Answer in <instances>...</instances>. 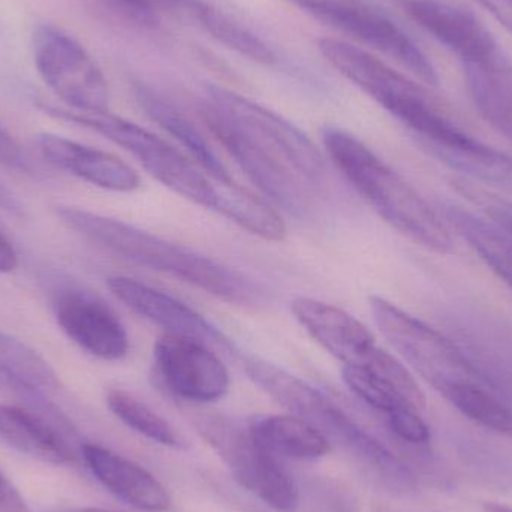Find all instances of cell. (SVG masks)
I'll use <instances>...</instances> for the list:
<instances>
[{
    "instance_id": "1",
    "label": "cell",
    "mask_w": 512,
    "mask_h": 512,
    "mask_svg": "<svg viewBox=\"0 0 512 512\" xmlns=\"http://www.w3.org/2000/svg\"><path fill=\"white\" fill-rule=\"evenodd\" d=\"M54 213L69 230L134 264L176 277L234 306L264 303V291L252 277L218 259L89 210L57 206Z\"/></svg>"
},
{
    "instance_id": "2",
    "label": "cell",
    "mask_w": 512,
    "mask_h": 512,
    "mask_svg": "<svg viewBox=\"0 0 512 512\" xmlns=\"http://www.w3.org/2000/svg\"><path fill=\"white\" fill-rule=\"evenodd\" d=\"M243 369L271 399L316 427L331 445H340L382 486L399 493L415 489L411 471L318 388L261 358H246Z\"/></svg>"
},
{
    "instance_id": "3",
    "label": "cell",
    "mask_w": 512,
    "mask_h": 512,
    "mask_svg": "<svg viewBox=\"0 0 512 512\" xmlns=\"http://www.w3.org/2000/svg\"><path fill=\"white\" fill-rule=\"evenodd\" d=\"M322 143L337 170L394 230L429 251H453L450 231L435 210L363 141L330 126L322 132Z\"/></svg>"
},
{
    "instance_id": "4",
    "label": "cell",
    "mask_w": 512,
    "mask_h": 512,
    "mask_svg": "<svg viewBox=\"0 0 512 512\" xmlns=\"http://www.w3.org/2000/svg\"><path fill=\"white\" fill-rule=\"evenodd\" d=\"M318 48L346 80L412 131L418 143L447 144L468 137L423 84L391 68L369 50L337 38L319 39Z\"/></svg>"
},
{
    "instance_id": "5",
    "label": "cell",
    "mask_w": 512,
    "mask_h": 512,
    "mask_svg": "<svg viewBox=\"0 0 512 512\" xmlns=\"http://www.w3.org/2000/svg\"><path fill=\"white\" fill-rule=\"evenodd\" d=\"M39 107L56 119L72 122L90 129L110 140L116 146L131 153L141 167L159 183L176 192L180 197L215 212L219 198V182L204 173L197 162L191 161L185 153L159 135L147 131L137 123L123 117L102 113H81L65 107L51 104H39Z\"/></svg>"
},
{
    "instance_id": "6",
    "label": "cell",
    "mask_w": 512,
    "mask_h": 512,
    "mask_svg": "<svg viewBox=\"0 0 512 512\" xmlns=\"http://www.w3.org/2000/svg\"><path fill=\"white\" fill-rule=\"evenodd\" d=\"M292 315L309 336L343 366L363 367L387 379L415 411L426 408V396L408 367L376 343L373 334L355 316L334 304L298 297Z\"/></svg>"
},
{
    "instance_id": "7",
    "label": "cell",
    "mask_w": 512,
    "mask_h": 512,
    "mask_svg": "<svg viewBox=\"0 0 512 512\" xmlns=\"http://www.w3.org/2000/svg\"><path fill=\"white\" fill-rule=\"evenodd\" d=\"M201 107L230 123L313 188L324 183L327 177L325 156L303 131L279 114L219 86L207 87Z\"/></svg>"
},
{
    "instance_id": "8",
    "label": "cell",
    "mask_w": 512,
    "mask_h": 512,
    "mask_svg": "<svg viewBox=\"0 0 512 512\" xmlns=\"http://www.w3.org/2000/svg\"><path fill=\"white\" fill-rule=\"evenodd\" d=\"M379 331L403 361L444 394L457 384H480L477 370L447 337L385 298H369Z\"/></svg>"
},
{
    "instance_id": "9",
    "label": "cell",
    "mask_w": 512,
    "mask_h": 512,
    "mask_svg": "<svg viewBox=\"0 0 512 512\" xmlns=\"http://www.w3.org/2000/svg\"><path fill=\"white\" fill-rule=\"evenodd\" d=\"M197 427L240 486L273 510L291 512L297 508L294 478L277 457L252 438L249 429L221 415H207L198 420Z\"/></svg>"
},
{
    "instance_id": "10",
    "label": "cell",
    "mask_w": 512,
    "mask_h": 512,
    "mask_svg": "<svg viewBox=\"0 0 512 512\" xmlns=\"http://www.w3.org/2000/svg\"><path fill=\"white\" fill-rule=\"evenodd\" d=\"M325 26L337 30L358 44L390 57L418 80L438 86L439 77L429 57L408 33L384 11L363 0H288Z\"/></svg>"
},
{
    "instance_id": "11",
    "label": "cell",
    "mask_w": 512,
    "mask_h": 512,
    "mask_svg": "<svg viewBox=\"0 0 512 512\" xmlns=\"http://www.w3.org/2000/svg\"><path fill=\"white\" fill-rule=\"evenodd\" d=\"M33 62L48 89L81 113H102L110 107V89L98 63L68 33L51 24L36 27Z\"/></svg>"
},
{
    "instance_id": "12",
    "label": "cell",
    "mask_w": 512,
    "mask_h": 512,
    "mask_svg": "<svg viewBox=\"0 0 512 512\" xmlns=\"http://www.w3.org/2000/svg\"><path fill=\"white\" fill-rule=\"evenodd\" d=\"M200 114L213 137L271 204L297 218L309 213L312 185L212 111L201 107Z\"/></svg>"
},
{
    "instance_id": "13",
    "label": "cell",
    "mask_w": 512,
    "mask_h": 512,
    "mask_svg": "<svg viewBox=\"0 0 512 512\" xmlns=\"http://www.w3.org/2000/svg\"><path fill=\"white\" fill-rule=\"evenodd\" d=\"M153 358L162 387L186 402H218L230 390L227 367L200 340L164 333L156 340Z\"/></svg>"
},
{
    "instance_id": "14",
    "label": "cell",
    "mask_w": 512,
    "mask_h": 512,
    "mask_svg": "<svg viewBox=\"0 0 512 512\" xmlns=\"http://www.w3.org/2000/svg\"><path fill=\"white\" fill-rule=\"evenodd\" d=\"M53 309L63 333L87 354L105 361H120L129 354L125 324L98 295L65 289L57 294Z\"/></svg>"
},
{
    "instance_id": "15",
    "label": "cell",
    "mask_w": 512,
    "mask_h": 512,
    "mask_svg": "<svg viewBox=\"0 0 512 512\" xmlns=\"http://www.w3.org/2000/svg\"><path fill=\"white\" fill-rule=\"evenodd\" d=\"M107 286L120 303L165 333L192 337L236 354V345L230 337L179 298L132 277H108Z\"/></svg>"
},
{
    "instance_id": "16",
    "label": "cell",
    "mask_w": 512,
    "mask_h": 512,
    "mask_svg": "<svg viewBox=\"0 0 512 512\" xmlns=\"http://www.w3.org/2000/svg\"><path fill=\"white\" fill-rule=\"evenodd\" d=\"M173 8L179 9L219 44L236 51L240 56L295 80L315 83V77L306 66L303 68L300 62L292 60L270 39L264 38L261 33L255 32L236 15L216 3L210 0H173Z\"/></svg>"
},
{
    "instance_id": "17",
    "label": "cell",
    "mask_w": 512,
    "mask_h": 512,
    "mask_svg": "<svg viewBox=\"0 0 512 512\" xmlns=\"http://www.w3.org/2000/svg\"><path fill=\"white\" fill-rule=\"evenodd\" d=\"M405 15L460 62L483 59L499 50L492 33L469 12L441 0H396Z\"/></svg>"
},
{
    "instance_id": "18",
    "label": "cell",
    "mask_w": 512,
    "mask_h": 512,
    "mask_svg": "<svg viewBox=\"0 0 512 512\" xmlns=\"http://www.w3.org/2000/svg\"><path fill=\"white\" fill-rule=\"evenodd\" d=\"M81 459L93 477L129 507L144 512L170 510L171 496L164 484L138 463L90 442L81 445Z\"/></svg>"
},
{
    "instance_id": "19",
    "label": "cell",
    "mask_w": 512,
    "mask_h": 512,
    "mask_svg": "<svg viewBox=\"0 0 512 512\" xmlns=\"http://www.w3.org/2000/svg\"><path fill=\"white\" fill-rule=\"evenodd\" d=\"M42 156L54 167L113 192L137 191L141 177L116 155L56 134L38 135Z\"/></svg>"
},
{
    "instance_id": "20",
    "label": "cell",
    "mask_w": 512,
    "mask_h": 512,
    "mask_svg": "<svg viewBox=\"0 0 512 512\" xmlns=\"http://www.w3.org/2000/svg\"><path fill=\"white\" fill-rule=\"evenodd\" d=\"M77 439L38 412L0 405V441L24 456L48 465L74 466L81 456Z\"/></svg>"
},
{
    "instance_id": "21",
    "label": "cell",
    "mask_w": 512,
    "mask_h": 512,
    "mask_svg": "<svg viewBox=\"0 0 512 512\" xmlns=\"http://www.w3.org/2000/svg\"><path fill=\"white\" fill-rule=\"evenodd\" d=\"M132 93L141 110L153 122L158 123L167 134H170L188 152V155H191L192 161L197 162L204 173L209 174L219 183L234 182V177L231 176L227 165L210 146L203 132L176 105L171 104L158 90L147 84L135 83Z\"/></svg>"
},
{
    "instance_id": "22",
    "label": "cell",
    "mask_w": 512,
    "mask_h": 512,
    "mask_svg": "<svg viewBox=\"0 0 512 512\" xmlns=\"http://www.w3.org/2000/svg\"><path fill=\"white\" fill-rule=\"evenodd\" d=\"M466 86L480 116L512 140V63L501 50L462 63Z\"/></svg>"
},
{
    "instance_id": "23",
    "label": "cell",
    "mask_w": 512,
    "mask_h": 512,
    "mask_svg": "<svg viewBox=\"0 0 512 512\" xmlns=\"http://www.w3.org/2000/svg\"><path fill=\"white\" fill-rule=\"evenodd\" d=\"M252 438L277 459L318 460L331 442L312 424L295 415H256L249 421Z\"/></svg>"
},
{
    "instance_id": "24",
    "label": "cell",
    "mask_w": 512,
    "mask_h": 512,
    "mask_svg": "<svg viewBox=\"0 0 512 512\" xmlns=\"http://www.w3.org/2000/svg\"><path fill=\"white\" fill-rule=\"evenodd\" d=\"M424 150L451 170L465 174L471 182H481L512 194V158L468 135L447 144H421Z\"/></svg>"
},
{
    "instance_id": "25",
    "label": "cell",
    "mask_w": 512,
    "mask_h": 512,
    "mask_svg": "<svg viewBox=\"0 0 512 512\" xmlns=\"http://www.w3.org/2000/svg\"><path fill=\"white\" fill-rule=\"evenodd\" d=\"M216 213L267 242H282L286 225L268 201L252 194L239 183H219Z\"/></svg>"
},
{
    "instance_id": "26",
    "label": "cell",
    "mask_w": 512,
    "mask_h": 512,
    "mask_svg": "<svg viewBox=\"0 0 512 512\" xmlns=\"http://www.w3.org/2000/svg\"><path fill=\"white\" fill-rule=\"evenodd\" d=\"M445 222L469 243L487 267L512 289V239L493 224L456 206L444 207Z\"/></svg>"
},
{
    "instance_id": "27",
    "label": "cell",
    "mask_w": 512,
    "mask_h": 512,
    "mask_svg": "<svg viewBox=\"0 0 512 512\" xmlns=\"http://www.w3.org/2000/svg\"><path fill=\"white\" fill-rule=\"evenodd\" d=\"M107 406L125 426L144 438L164 447L183 448L182 438L174 427L131 393L123 390L110 391Z\"/></svg>"
},
{
    "instance_id": "28",
    "label": "cell",
    "mask_w": 512,
    "mask_h": 512,
    "mask_svg": "<svg viewBox=\"0 0 512 512\" xmlns=\"http://www.w3.org/2000/svg\"><path fill=\"white\" fill-rule=\"evenodd\" d=\"M442 396L463 415L501 435L512 436V411L480 384H457Z\"/></svg>"
},
{
    "instance_id": "29",
    "label": "cell",
    "mask_w": 512,
    "mask_h": 512,
    "mask_svg": "<svg viewBox=\"0 0 512 512\" xmlns=\"http://www.w3.org/2000/svg\"><path fill=\"white\" fill-rule=\"evenodd\" d=\"M0 364L47 393L60 387L59 378L48 361L26 343L3 331H0Z\"/></svg>"
},
{
    "instance_id": "30",
    "label": "cell",
    "mask_w": 512,
    "mask_h": 512,
    "mask_svg": "<svg viewBox=\"0 0 512 512\" xmlns=\"http://www.w3.org/2000/svg\"><path fill=\"white\" fill-rule=\"evenodd\" d=\"M342 378L346 387L355 396L360 397L364 403L384 415H388L396 409L405 408V406L411 408L403 399L402 394L387 379L382 378L372 370L363 369V367L343 366Z\"/></svg>"
},
{
    "instance_id": "31",
    "label": "cell",
    "mask_w": 512,
    "mask_h": 512,
    "mask_svg": "<svg viewBox=\"0 0 512 512\" xmlns=\"http://www.w3.org/2000/svg\"><path fill=\"white\" fill-rule=\"evenodd\" d=\"M0 391L6 396L12 397L17 400L23 408L30 409V411L38 412L42 417L50 420L51 423L59 426L60 429L65 430L69 435L78 438L77 430L69 423L68 418L59 411V408L51 403L48 399L47 391L42 388L36 387L32 382L18 376L17 373L9 370L8 367L0 364Z\"/></svg>"
},
{
    "instance_id": "32",
    "label": "cell",
    "mask_w": 512,
    "mask_h": 512,
    "mask_svg": "<svg viewBox=\"0 0 512 512\" xmlns=\"http://www.w3.org/2000/svg\"><path fill=\"white\" fill-rule=\"evenodd\" d=\"M454 188L475 206L480 207L487 219L512 239V201L492 194L471 180H456Z\"/></svg>"
},
{
    "instance_id": "33",
    "label": "cell",
    "mask_w": 512,
    "mask_h": 512,
    "mask_svg": "<svg viewBox=\"0 0 512 512\" xmlns=\"http://www.w3.org/2000/svg\"><path fill=\"white\" fill-rule=\"evenodd\" d=\"M387 417L388 427L391 432L409 444H426L430 439V430L423 418L420 417L415 409L399 408L396 411L385 415Z\"/></svg>"
},
{
    "instance_id": "34",
    "label": "cell",
    "mask_w": 512,
    "mask_h": 512,
    "mask_svg": "<svg viewBox=\"0 0 512 512\" xmlns=\"http://www.w3.org/2000/svg\"><path fill=\"white\" fill-rule=\"evenodd\" d=\"M0 162L8 167L17 168V170H30L29 161L24 156L23 150L18 146L15 138L6 131L2 122H0Z\"/></svg>"
},
{
    "instance_id": "35",
    "label": "cell",
    "mask_w": 512,
    "mask_h": 512,
    "mask_svg": "<svg viewBox=\"0 0 512 512\" xmlns=\"http://www.w3.org/2000/svg\"><path fill=\"white\" fill-rule=\"evenodd\" d=\"M0 512H30L17 487L0 471Z\"/></svg>"
},
{
    "instance_id": "36",
    "label": "cell",
    "mask_w": 512,
    "mask_h": 512,
    "mask_svg": "<svg viewBox=\"0 0 512 512\" xmlns=\"http://www.w3.org/2000/svg\"><path fill=\"white\" fill-rule=\"evenodd\" d=\"M512 35V0H474Z\"/></svg>"
},
{
    "instance_id": "37",
    "label": "cell",
    "mask_w": 512,
    "mask_h": 512,
    "mask_svg": "<svg viewBox=\"0 0 512 512\" xmlns=\"http://www.w3.org/2000/svg\"><path fill=\"white\" fill-rule=\"evenodd\" d=\"M120 5L126 6L131 9L135 14L140 17H150L159 6L168 8V0H116Z\"/></svg>"
},
{
    "instance_id": "38",
    "label": "cell",
    "mask_w": 512,
    "mask_h": 512,
    "mask_svg": "<svg viewBox=\"0 0 512 512\" xmlns=\"http://www.w3.org/2000/svg\"><path fill=\"white\" fill-rule=\"evenodd\" d=\"M17 265L18 255L14 246L0 233V273H11Z\"/></svg>"
},
{
    "instance_id": "39",
    "label": "cell",
    "mask_w": 512,
    "mask_h": 512,
    "mask_svg": "<svg viewBox=\"0 0 512 512\" xmlns=\"http://www.w3.org/2000/svg\"><path fill=\"white\" fill-rule=\"evenodd\" d=\"M0 207L6 212L14 213V215H21V212H23L20 201L15 197L14 192L9 191L3 185L2 180H0Z\"/></svg>"
},
{
    "instance_id": "40",
    "label": "cell",
    "mask_w": 512,
    "mask_h": 512,
    "mask_svg": "<svg viewBox=\"0 0 512 512\" xmlns=\"http://www.w3.org/2000/svg\"><path fill=\"white\" fill-rule=\"evenodd\" d=\"M484 510L486 512H512V507L505 504H496V502H486Z\"/></svg>"
},
{
    "instance_id": "41",
    "label": "cell",
    "mask_w": 512,
    "mask_h": 512,
    "mask_svg": "<svg viewBox=\"0 0 512 512\" xmlns=\"http://www.w3.org/2000/svg\"><path fill=\"white\" fill-rule=\"evenodd\" d=\"M56 512H110V511L101 510V508L78 507V508H65V510H59Z\"/></svg>"
},
{
    "instance_id": "42",
    "label": "cell",
    "mask_w": 512,
    "mask_h": 512,
    "mask_svg": "<svg viewBox=\"0 0 512 512\" xmlns=\"http://www.w3.org/2000/svg\"><path fill=\"white\" fill-rule=\"evenodd\" d=\"M375 512H393V511L388 510V508L381 507V508H376Z\"/></svg>"
}]
</instances>
